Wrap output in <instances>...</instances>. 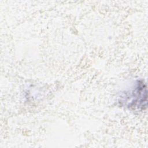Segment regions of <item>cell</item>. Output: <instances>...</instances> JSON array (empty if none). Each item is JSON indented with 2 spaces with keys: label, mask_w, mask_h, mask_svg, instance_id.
<instances>
[{
  "label": "cell",
  "mask_w": 148,
  "mask_h": 148,
  "mask_svg": "<svg viewBox=\"0 0 148 148\" xmlns=\"http://www.w3.org/2000/svg\"><path fill=\"white\" fill-rule=\"evenodd\" d=\"M146 84L143 80H138L134 87L125 92L120 97V102L129 109L142 110L147 107Z\"/></svg>",
  "instance_id": "6da1fadb"
}]
</instances>
